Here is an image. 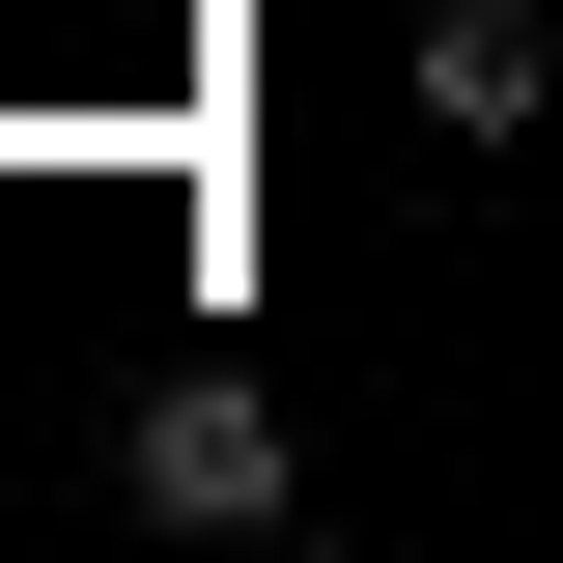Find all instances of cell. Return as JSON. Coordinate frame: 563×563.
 Listing matches in <instances>:
<instances>
[{
  "label": "cell",
  "instance_id": "1",
  "mask_svg": "<svg viewBox=\"0 0 563 563\" xmlns=\"http://www.w3.org/2000/svg\"><path fill=\"white\" fill-rule=\"evenodd\" d=\"M113 479H141V536H310V422H282L254 366H169V395L113 422Z\"/></svg>",
  "mask_w": 563,
  "mask_h": 563
},
{
  "label": "cell",
  "instance_id": "2",
  "mask_svg": "<svg viewBox=\"0 0 563 563\" xmlns=\"http://www.w3.org/2000/svg\"><path fill=\"white\" fill-rule=\"evenodd\" d=\"M422 113H451V141H536V113H563L536 0H451V29H422Z\"/></svg>",
  "mask_w": 563,
  "mask_h": 563
}]
</instances>
